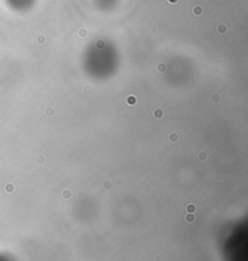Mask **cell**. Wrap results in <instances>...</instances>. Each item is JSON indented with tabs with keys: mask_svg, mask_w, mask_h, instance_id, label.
<instances>
[{
	"mask_svg": "<svg viewBox=\"0 0 248 261\" xmlns=\"http://www.w3.org/2000/svg\"><path fill=\"white\" fill-rule=\"evenodd\" d=\"M5 191H6L7 193H12L13 191H15V186H13V183H7V185L5 186Z\"/></svg>",
	"mask_w": 248,
	"mask_h": 261,
	"instance_id": "cell-11",
	"label": "cell"
},
{
	"mask_svg": "<svg viewBox=\"0 0 248 261\" xmlns=\"http://www.w3.org/2000/svg\"><path fill=\"white\" fill-rule=\"evenodd\" d=\"M186 211H188L189 214H194L195 211H196V205L195 204H188L186 205Z\"/></svg>",
	"mask_w": 248,
	"mask_h": 261,
	"instance_id": "cell-8",
	"label": "cell"
},
{
	"mask_svg": "<svg viewBox=\"0 0 248 261\" xmlns=\"http://www.w3.org/2000/svg\"><path fill=\"white\" fill-rule=\"evenodd\" d=\"M126 103L128 104V106H136L137 104V97H136L134 95H128L126 97Z\"/></svg>",
	"mask_w": 248,
	"mask_h": 261,
	"instance_id": "cell-3",
	"label": "cell"
},
{
	"mask_svg": "<svg viewBox=\"0 0 248 261\" xmlns=\"http://www.w3.org/2000/svg\"><path fill=\"white\" fill-rule=\"evenodd\" d=\"M211 98H212V102H213V103H219L220 102V95L219 94H213Z\"/></svg>",
	"mask_w": 248,
	"mask_h": 261,
	"instance_id": "cell-12",
	"label": "cell"
},
{
	"mask_svg": "<svg viewBox=\"0 0 248 261\" xmlns=\"http://www.w3.org/2000/svg\"><path fill=\"white\" fill-rule=\"evenodd\" d=\"M44 162H45V158L42 157V155H39V157L36 158V163L38 164H44Z\"/></svg>",
	"mask_w": 248,
	"mask_h": 261,
	"instance_id": "cell-17",
	"label": "cell"
},
{
	"mask_svg": "<svg viewBox=\"0 0 248 261\" xmlns=\"http://www.w3.org/2000/svg\"><path fill=\"white\" fill-rule=\"evenodd\" d=\"M198 159L201 162H204L207 159V154L204 153V152H201V153H198Z\"/></svg>",
	"mask_w": 248,
	"mask_h": 261,
	"instance_id": "cell-14",
	"label": "cell"
},
{
	"mask_svg": "<svg viewBox=\"0 0 248 261\" xmlns=\"http://www.w3.org/2000/svg\"><path fill=\"white\" fill-rule=\"evenodd\" d=\"M110 186H111V183H110L109 181H107V182L104 183V188H105V189H109V188H110Z\"/></svg>",
	"mask_w": 248,
	"mask_h": 261,
	"instance_id": "cell-20",
	"label": "cell"
},
{
	"mask_svg": "<svg viewBox=\"0 0 248 261\" xmlns=\"http://www.w3.org/2000/svg\"><path fill=\"white\" fill-rule=\"evenodd\" d=\"M167 3L171 4V5H177L179 3V0H167Z\"/></svg>",
	"mask_w": 248,
	"mask_h": 261,
	"instance_id": "cell-19",
	"label": "cell"
},
{
	"mask_svg": "<svg viewBox=\"0 0 248 261\" xmlns=\"http://www.w3.org/2000/svg\"><path fill=\"white\" fill-rule=\"evenodd\" d=\"M45 114H46L47 117H52L55 114V108L52 107H47L46 109H45Z\"/></svg>",
	"mask_w": 248,
	"mask_h": 261,
	"instance_id": "cell-13",
	"label": "cell"
},
{
	"mask_svg": "<svg viewBox=\"0 0 248 261\" xmlns=\"http://www.w3.org/2000/svg\"><path fill=\"white\" fill-rule=\"evenodd\" d=\"M156 69H157V72H159V73H165L167 71L166 63H163V62L159 63V64H157V67H156Z\"/></svg>",
	"mask_w": 248,
	"mask_h": 261,
	"instance_id": "cell-6",
	"label": "cell"
},
{
	"mask_svg": "<svg viewBox=\"0 0 248 261\" xmlns=\"http://www.w3.org/2000/svg\"><path fill=\"white\" fill-rule=\"evenodd\" d=\"M163 111L161 109V108H156V109H154V112H153V116H154V118H156V119H161L163 117Z\"/></svg>",
	"mask_w": 248,
	"mask_h": 261,
	"instance_id": "cell-4",
	"label": "cell"
},
{
	"mask_svg": "<svg viewBox=\"0 0 248 261\" xmlns=\"http://www.w3.org/2000/svg\"><path fill=\"white\" fill-rule=\"evenodd\" d=\"M70 195H72V193H70L69 189H66V191H64V192L62 193V197H63V198H69Z\"/></svg>",
	"mask_w": 248,
	"mask_h": 261,
	"instance_id": "cell-16",
	"label": "cell"
},
{
	"mask_svg": "<svg viewBox=\"0 0 248 261\" xmlns=\"http://www.w3.org/2000/svg\"><path fill=\"white\" fill-rule=\"evenodd\" d=\"M168 138H170L171 142H177L179 140V136H178V134H176V132H171Z\"/></svg>",
	"mask_w": 248,
	"mask_h": 261,
	"instance_id": "cell-9",
	"label": "cell"
},
{
	"mask_svg": "<svg viewBox=\"0 0 248 261\" xmlns=\"http://www.w3.org/2000/svg\"><path fill=\"white\" fill-rule=\"evenodd\" d=\"M84 91H85V92H86V94H87V95H90V94H91V91H92L91 86H86V88L84 89Z\"/></svg>",
	"mask_w": 248,
	"mask_h": 261,
	"instance_id": "cell-18",
	"label": "cell"
},
{
	"mask_svg": "<svg viewBox=\"0 0 248 261\" xmlns=\"http://www.w3.org/2000/svg\"><path fill=\"white\" fill-rule=\"evenodd\" d=\"M78 35L80 37V38H86L88 35V31L86 28H80L78 32Z\"/></svg>",
	"mask_w": 248,
	"mask_h": 261,
	"instance_id": "cell-7",
	"label": "cell"
},
{
	"mask_svg": "<svg viewBox=\"0 0 248 261\" xmlns=\"http://www.w3.org/2000/svg\"><path fill=\"white\" fill-rule=\"evenodd\" d=\"M226 31H228V26H226V24H224V23H220V24H218L217 32L219 33V34H225Z\"/></svg>",
	"mask_w": 248,
	"mask_h": 261,
	"instance_id": "cell-5",
	"label": "cell"
},
{
	"mask_svg": "<svg viewBox=\"0 0 248 261\" xmlns=\"http://www.w3.org/2000/svg\"><path fill=\"white\" fill-rule=\"evenodd\" d=\"M35 43L39 45H45L47 43V39L44 34H38L35 37Z\"/></svg>",
	"mask_w": 248,
	"mask_h": 261,
	"instance_id": "cell-1",
	"label": "cell"
},
{
	"mask_svg": "<svg viewBox=\"0 0 248 261\" xmlns=\"http://www.w3.org/2000/svg\"><path fill=\"white\" fill-rule=\"evenodd\" d=\"M192 13H194V16H196V17H200V16H202V13H203V7H202L201 5H196V6L192 7Z\"/></svg>",
	"mask_w": 248,
	"mask_h": 261,
	"instance_id": "cell-2",
	"label": "cell"
},
{
	"mask_svg": "<svg viewBox=\"0 0 248 261\" xmlns=\"http://www.w3.org/2000/svg\"><path fill=\"white\" fill-rule=\"evenodd\" d=\"M184 219H185L186 222H190V223L195 222V216H194V214H186L185 216H184Z\"/></svg>",
	"mask_w": 248,
	"mask_h": 261,
	"instance_id": "cell-10",
	"label": "cell"
},
{
	"mask_svg": "<svg viewBox=\"0 0 248 261\" xmlns=\"http://www.w3.org/2000/svg\"><path fill=\"white\" fill-rule=\"evenodd\" d=\"M104 45H105V41H104V40H98L97 43H96V46H97L98 49H102V47H104Z\"/></svg>",
	"mask_w": 248,
	"mask_h": 261,
	"instance_id": "cell-15",
	"label": "cell"
}]
</instances>
